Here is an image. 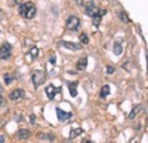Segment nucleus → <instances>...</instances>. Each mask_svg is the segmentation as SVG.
<instances>
[{
  "label": "nucleus",
  "instance_id": "nucleus-21",
  "mask_svg": "<svg viewBox=\"0 0 148 143\" xmlns=\"http://www.w3.org/2000/svg\"><path fill=\"white\" fill-rule=\"evenodd\" d=\"M117 15H119V17L121 18V21H123L125 23H129L130 22V18L128 17V15H127L125 12H120V13H117Z\"/></svg>",
  "mask_w": 148,
  "mask_h": 143
},
{
  "label": "nucleus",
  "instance_id": "nucleus-3",
  "mask_svg": "<svg viewBox=\"0 0 148 143\" xmlns=\"http://www.w3.org/2000/svg\"><path fill=\"white\" fill-rule=\"evenodd\" d=\"M66 26L71 31H76L77 28L80 26V18L75 16V15H71L66 19Z\"/></svg>",
  "mask_w": 148,
  "mask_h": 143
},
{
  "label": "nucleus",
  "instance_id": "nucleus-9",
  "mask_svg": "<svg viewBox=\"0 0 148 143\" xmlns=\"http://www.w3.org/2000/svg\"><path fill=\"white\" fill-rule=\"evenodd\" d=\"M30 135H31V132H30L29 129H26V128H21V129H18V131L16 132L17 139H18V140H22V141L27 140V139L30 137Z\"/></svg>",
  "mask_w": 148,
  "mask_h": 143
},
{
  "label": "nucleus",
  "instance_id": "nucleus-8",
  "mask_svg": "<svg viewBox=\"0 0 148 143\" xmlns=\"http://www.w3.org/2000/svg\"><path fill=\"white\" fill-rule=\"evenodd\" d=\"M62 45L66 48V49H70V51H80V49H82V45H80V44H76V42H71V41H63L62 42Z\"/></svg>",
  "mask_w": 148,
  "mask_h": 143
},
{
  "label": "nucleus",
  "instance_id": "nucleus-29",
  "mask_svg": "<svg viewBox=\"0 0 148 143\" xmlns=\"http://www.w3.org/2000/svg\"><path fill=\"white\" fill-rule=\"evenodd\" d=\"M3 141H5V137L2 135H0V143H3Z\"/></svg>",
  "mask_w": 148,
  "mask_h": 143
},
{
  "label": "nucleus",
  "instance_id": "nucleus-15",
  "mask_svg": "<svg viewBox=\"0 0 148 143\" xmlns=\"http://www.w3.org/2000/svg\"><path fill=\"white\" fill-rule=\"evenodd\" d=\"M77 85H79L77 81H72L69 84V90L72 97H75L77 95Z\"/></svg>",
  "mask_w": 148,
  "mask_h": 143
},
{
  "label": "nucleus",
  "instance_id": "nucleus-20",
  "mask_svg": "<svg viewBox=\"0 0 148 143\" xmlns=\"http://www.w3.org/2000/svg\"><path fill=\"white\" fill-rule=\"evenodd\" d=\"M80 41L83 44V45H87L89 42V36L86 33V32H82L80 35Z\"/></svg>",
  "mask_w": 148,
  "mask_h": 143
},
{
  "label": "nucleus",
  "instance_id": "nucleus-22",
  "mask_svg": "<svg viewBox=\"0 0 148 143\" xmlns=\"http://www.w3.org/2000/svg\"><path fill=\"white\" fill-rule=\"evenodd\" d=\"M3 80H5L6 85H9V84L14 80V77H13L12 74H9V73H5V74H3Z\"/></svg>",
  "mask_w": 148,
  "mask_h": 143
},
{
  "label": "nucleus",
  "instance_id": "nucleus-30",
  "mask_svg": "<svg viewBox=\"0 0 148 143\" xmlns=\"http://www.w3.org/2000/svg\"><path fill=\"white\" fill-rule=\"evenodd\" d=\"M2 90H3V88H2V87H1V85H0V94L2 93Z\"/></svg>",
  "mask_w": 148,
  "mask_h": 143
},
{
  "label": "nucleus",
  "instance_id": "nucleus-28",
  "mask_svg": "<svg viewBox=\"0 0 148 143\" xmlns=\"http://www.w3.org/2000/svg\"><path fill=\"white\" fill-rule=\"evenodd\" d=\"M81 143H93L92 141H90V140H82V142Z\"/></svg>",
  "mask_w": 148,
  "mask_h": 143
},
{
  "label": "nucleus",
  "instance_id": "nucleus-1",
  "mask_svg": "<svg viewBox=\"0 0 148 143\" xmlns=\"http://www.w3.org/2000/svg\"><path fill=\"white\" fill-rule=\"evenodd\" d=\"M18 13L22 17L32 19L37 14V7L32 1L21 2V5L18 7Z\"/></svg>",
  "mask_w": 148,
  "mask_h": 143
},
{
  "label": "nucleus",
  "instance_id": "nucleus-19",
  "mask_svg": "<svg viewBox=\"0 0 148 143\" xmlns=\"http://www.w3.org/2000/svg\"><path fill=\"white\" fill-rule=\"evenodd\" d=\"M76 3H77V5H81V6L90 7V6L95 5V1H92V0H88V1H87V0H77Z\"/></svg>",
  "mask_w": 148,
  "mask_h": 143
},
{
  "label": "nucleus",
  "instance_id": "nucleus-2",
  "mask_svg": "<svg viewBox=\"0 0 148 143\" xmlns=\"http://www.w3.org/2000/svg\"><path fill=\"white\" fill-rule=\"evenodd\" d=\"M31 78H32V81H33V85H34L36 88H38L39 86H41L46 81V79H47L46 73L42 70H34V71L32 72V74H31Z\"/></svg>",
  "mask_w": 148,
  "mask_h": 143
},
{
  "label": "nucleus",
  "instance_id": "nucleus-31",
  "mask_svg": "<svg viewBox=\"0 0 148 143\" xmlns=\"http://www.w3.org/2000/svg\"><path fill=\"white\" fill-rule=\"evenodd\" d=\"M0 15H1V9H0Z\"/></svg>",
  "mask_w": 148,
  "mask_h": 143
},
{
  "label": "nucleus",
  "instance_id": "nucleus-10",
  "mask_svg": "<svg viewBox=\"0 0 148 143\" xmlns=\"http://www.w3.org/2000/svg\"><path fill=\"white\" fill-rule=\"evenodd\" d=\"M107 14V10H105V9H99V12H98V14L96 15V16H93L92 17V24L93 26H99L100 25V21H101V17L104 16V15H106Z\"/></svg>",
  "mask_w": 148,
  "mask_h": 143
},
{
  "label": "nucleus",
  "instance_id": "nucleus-17",
  "mask_svg": "<svg viewBox=\"0 0 148 143\" xmlns=\"http://www.w3.org/2000/svg\"><path fill=\"white\" fill-rule=\"evenodd\" d=\"M83 133V129L77 127V128H73L71 132H70V140H74L75 137H77L79 135H81Z\"/></svg>",
  "mask_w": 148,
  "mask_h": 143
},
{
  "label": "nucleus",
  "instance_id": "nucleus-4",
  "mask_svg": "<svg viewBox=\"0 0 148 143\" xmlns=\"http://www.w3.org/2000/svg\"><path fill=\"white\" fill-rule=\"evenodd\" d=\"M12 55V46L8 42H5L0 47V60H8Z\"/></svg>",
  "mask_w": 148,
  "mask_h": 143
},
{
  "label": "nucleus",
  "instance_id": "nucleus-23",
  "mask_svg": "<svg viewBox=\"0 0 148 143\" xmlns=\"http://www.w3.org/2000/svg\"><path fill=\"white\" fill-rule=\"evenodd\" d=\"M30 54L32 55V57H33V60H34V58H37L38 54H39V49H38L37 47H32L31 51H30Z\"/></svg>",
  "mask_w": 148,
  "mask_h": 143
},
{
  "label": "nucleus",
  "instance_id": "nucleus-16",
  "mask_svg": "<svg viewBox=\"0 0 148 143\" xmlns=\"http://www.w3.org/2000/svg\"><path fill=\"white\" fill-rule=\"evenodd\" d=\"M38 139L39 140H43V141H53L55 139V135L51 133H39L38 134Z\"/></svg>",
  "mask_w": 148,
  "mask_h": 143
},
{
  "label": "nucleus",
  "instance_id": "nucleus-7",
  "mask_svg": "<svg viewBox=\"0 0 148 143\" xmlns=\"http://www.w3.org/2000/svg\"><path fill=\"white\" fill-rule=\"evenodd\" d=\"M56 113H57V118H58V120L59 121H66L67 119H70L71 117H72V112H66V111H64V110H62V109H59V108H57L56 109Z\"/></svg>",
  "mask_w": 148,
  "mask_h": 143
},
{
  "label": "nucleus",
  "instance_id": "nucleus-24",
  "mask_svg": "<svg viewBox=\"0 0 148 143\" xmlns=\"http://www.w3.org/2000/svg\"><path fill=\"white\" fill-rule=\"evenodd\" d=\"M5 106H6V101H5L3 96H2V95H0V109H1V108H3Z\"/></svg>",
  "mask_w": 148,
  "mask_h": 143
},
{
  "label": "nucleus",
  "instance_id": "nucleus-11",
  "mask_svg": "<svg viewBox=\"0 0 148 143\" xmlns=\"http://www.w3.org/2000/svg\"><path fill=\"white\" fill-rule=\"evenodd\" d=\"M141 110H143V104H140V103H139V104H136V106L133 107V109L131 110V112L129 113L128 119H129V120H132L133 118H136V117H137V115H138Z\"/></svg>",
  "mask_w": 148,
  "mask_h": 143
},
{
  "label": "nucleus",
  "instance_id": "nucleus-25",
  "mask_svg": "<svg viewBox=\"0 0 148 143\" xmlns=\"http://www.w3.org/2000/svg\"><path fill=\"white\" fill-rule=\"evenodd\" d=\"M30 123L33 125L34 123H36V116L32 113V115H30Z\"/></svg>",
  "mask_w": 148,
  "mask_h": 143
},
{
  "label": "nucleus",
  "instance_id": "nucleus-6",
  "mask_svg": "<svg viewBox=\"0 0 148 143\" xmlns=\"http://www.w3.org/2000/svg\"><path fill=\"white\" fill-rule=\"evenodd\" d=\"M24 96H25V92H24L23 90H21V88H17V90L10 92L9 95H8L9 100H12V101H18V100H22Z\"/></svg>",
  "mask_w": 148,
  "mask_h": 143
},
{
  "label": "nucleus",
  "instance_id": "nucleus-13",
  "mask_svg": "<svg viewBox=\"0 0 148 143\" xmlns=\"http://www.w3.org/2000/svg\"><path fill=\"white\" fill-rule=\"evenodd\" d=\"M98 12H99V8H98L96 5H92V6L86 8V15H88V16H90V17L96 16V15L98 14Z\"/></svg>",
  "mask_w": 148,
  "mask_h": 143
},
{
  "label": "nucleus",
  "instance_id": "nucleus-18",
  "mask_svg": "<svg viewBox=\"0 0 148 143\" xmlns=\"http://www.w3.org/2000/svg\"><path fill=\"white\" fill-rule=\"evenodd\" d=\"M110 93H111V87H110V85H104V86L101 87V90H100V97H101V99H105V97H107V96L110 95Z\"/></svg>",
  "mask_w": 148,
  "mask_h": 143
},
{
  "label": "nucleus",
  "instance_id": "nucleus-14",
  "mask_svg": "<svg viewBox=\"0 0 148 143\" xmlns=\"http://www.w3.org/2000/svg\"><path fill=\"white\" fill-rule=\"evenodd\" d=\"M122 52H123V47H122V42H121V40L115 41L114 45H113V53L115 54V55H121Z\"/></svg>",
  "mask_w": 148,
  "mask_h": 143
},
{
  "label": "nucleus",
  "instance_id": "nucleus-12",
  "mask_svg": "<svg viewBox=\"0 0 148 143\" xmlns=\"http://www.w3.org/2000/svg\"><path fill=\"white\" fill-rule=\"evenodd\" d=\"M88 65V58L87 57H81L77 62H76V69L80 71H84Z\"/></svg>",
  "mask_w": 148,
  "mask_h": 143
},
{
  "label": "nucleus",
  "instance_id": "nucleus-26",
  "mask_svg": "<svg viewBox=\"0 0 148 143\" xmlns=\"http://www.w3.org/2000/svg\"><path fill=\"white\" fill-rule=\"evenodd\" d=\"M113 72H114V68H113L112 65H108V67H107V73H108V74H112Z\"/></svg>",
  "mask_w": 148,
  "mask_h": 143
},
{
  "label": "nucleus",
  "instance_id": "nucleus-27",
  "mask_svg": "<svg viewBox=\"0 0 148 143\" xmlns=\"http://www.w3.org/2000/svg\"><path fill=\"white\" fill-rule=\"evenodd\" d=\"M53 64H55L56 63V57H55V55H53V56H50V60H49Z\"/></svg>",
  "mask_w": 148,
  "mask_h": 143
},
{
  "label": "nucleus",
  "instance_id": "nucleus-5",
  "mask_svg": "<svg viewBox=\"0 0 148 143\" xmlns=\"http://www.w3.org/2000/svg\"><path fill=\"white\" fill-rule=\"evenodd\" d=\"M60 92H62V88L60 87H55L54 85H49V86L46 87V94H47L48 99H50V100H54L56 95Z\"/></svg>",
  "mask_w": 148,
  "mask_h": 143
}]
</instances>
